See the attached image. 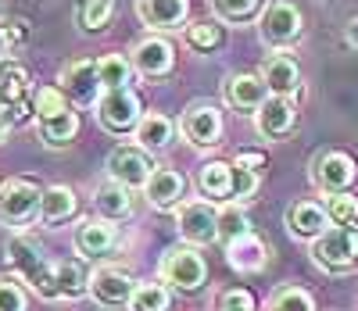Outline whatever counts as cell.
Returning <instances> with one entry per match:
<instances>
[{"label": "cell", "mask_w": 358, "mask_h": 311, "mask_svg": "<svg viewBox=\"0 0 358 311\" xmlns=\"http://www.w3.org/2000/svg\"><path fill=\"white\" fill-rule=\"evenodd\" d=\"M129 72H133V65L122 54H108V57L97 61V82H101V89H122L129 82Z\"/></svg>", "instance_id": "obj_29"}, {"label": "cell", "mask_w": 358, "mask_h": 311, "mask_svg": "<svg viewBox=\"0 0 358 311\" xmlns=\"http://www.w3.org/2000/svg\"><path fill=\"white\" fill-rule=\"evenodd\" d=\"M197 186L204 197H219V201H229L233 197V165L226 161H208L197 175Z\"/></svg>", "instance_id": "obj_22"}, {"label": "cell", "mask_w": 358, "mask_h": 311, "mask_svg": "<svg viewBox=\"0 0 358 311\" xmlns=\"http://www.w3.org/2000/svg\"><path fill=\"white\" fill-rule=\"evenodd\" d=\"M268 97H273V93L262 82V75H233L229 86H226V101L241 111H258Z\"/></svg>", "instance_id": "obj_19"}, {"label": "cell", "mask_w": 358, "mask_h": 311, "mask_svg": "<svg viewBox=\"0 0 358 311\" xmlns=\"http://www.w3.org/2000/svg\"><path fill=\"white\" fill-rule=\"evenodd\" d=\"M172 61H176V50H172V43L162 40V36L140 40L136 50H133V68H136L140 75H151V79L165 75V72L172 68Z\"/></svg>", "instance_id": "obj_12"}, {"label": "cell", "mask_w": 358, "mask_h": 311, "mask_svg": "<svg viewBox=\"0 0 358 311\" xmlns=\"http://www.w3.org/2000/svg\"><path fill=\"white\" fill-rule=\"evenodd\" d=\"M265 258H268L265 254V243L255 233H248V236L229 243V265L236 272H258V268H265Z\"/></svg>", "instance_id": "obj_21"}, {"label": "cell", "mask_w": 358, "mask_h": 311, "mask_svg": "<svg viewBox=\"0 0 358 311\" xmlns=\"http://www.w3.org/2000/svg\"><path fill=\"white\" fill-rule=\"evenodd\" d=\"M140 97L122 86V89H104V97H97V122L108 133H129L140 126Z\"/></svg>", "instance_id": "obj_3"}, {"label": "cell", "mask_w": 358, "mask_h": 311, "mask_svg": "<svg viewBox=\"0 0 358 311\" xmlns=\"http://www.w3.org/2000/svg\"><path fill=\"white\" fill-rule=\"evenodd\" d=\"M236 165H241V168H251V172H258V168L265 165V154H262V150H241V154H236Z\"/></svg>", "instance_id": "obj_41"}, {"label": "cell", "mask_w": 358, "mask_h": 311, "mask_svg": "<svg viewBox=\"0 0 358 311\" xmlns=\"http://www.w3.org/2000/svg\"><path fill=\"white\" fill-rule=\"evenodd\" d=\"M162 279L169 287H176V290L194 294V290L204 287L208 265H204V258L194 251V247H172V251L162 258Z\"/></svg>", "instance_id": "obj_2"}, {"label": "cell", "mask_w": 358, "mask_h": 311, "mask_svg": "<svg viewBox=\"0 0 358 311\" xmlns=\"http://www.w3.org/2000/svg\"><path fill=\"white\" fill-rule=\"evenodd\" d=\"M326 219H330V226L351 229V222L358 219V201L351 194H330V201H326Z\"/></svg>", "instance_id": "obj_32"}, {"label": "cell", "mask_w": 358, "mask_h": 311, "mask_svg": "<svg viewBox=\"0 0 358 311\" xmlns=\"http://www.w3.org/2000/svg\"><path fill=\"white\" fill-rule=\"evenodd\" d=\"M62 111H69V97L57 86H43L36 93V118H54Z\"/></svg>", "instance_id": "obj_36"}, {"label": "cell", "mask_w": 358, "mask_h": 311, "mask_svg": "<svg viewBox=\"0 0 358 311\" xmlns=\"http://www.w3.org/2000/svg\"><path fill=\"white\" fill-rule=\"evenodd\" d=\"M262 82L268 86V93H273V97H287V93H294L297 82H301L297 61L287 57V54H273V57L262 65Z\"/></svg>", "instance_id": "obj_16"}, {"label": "cell", "mask_w": 358, "mask_h": 311, "mask_svg": "<svg viewBox=\"0 0 358 311\" xmlns=\"http://www.w3.org/2000/svg\"><path fill=\"white\" fill-rule=\"evenodd\" d=\"M312 261L326 272H341L355 265V229H326L322 236L312 240Z\"/></svg>", "instance_id": "obj_5"}, {"label": "cell", "mask_w": 358, "mask_h": 311, "mask_svg": "<svg viewBox=\"0 0 358 311\" xmlns=\"http://www.w3.org/2000/svg\"><path fill=\"white\" fill-rule=\"evenodd\" d=\"M258 33H262L265 43L283 47L301 33V11H297L294 4H287V0H276V4L265 8V15L258 22Z\"/></svg>", "instance_id": "obj_9"}, {"label": "cell", "mask_w": 358, "mask_h": 311, "mask_svg": "<svg viewBox=\"0 0 358 311\" xmlns=\"http://www.w3.org/2000/svg\"><path fill=\"white\" fill-rule=\"evenodd\" d=\"M115 15V4L111 0H83L79 8V25L86 29V33H97V29H104Z\"/></svg>", "instance_id": "obj_33"}, {"label": "cell", "mask_w": 358, "mask_h": 311, "mask_svg": "<svg viewBox=\"0 0 358 311\" xmlns=\"http://www.w3.org/2000/svg\"><path fill=\"white\" fill-rule=\"evenodd\" d=\"M8 261L15 265V272H18V279L22 283H29L43 301H54L57 297V287H54V265H47L43 261V254L36 251L29 240H22V236H15V240H8Z\"/></svg>", "instance_id": "obj_1"}, {"label": "cell", "mask_w": 358, "mask_h": 311, "mask_svg": "<svg viewBox=\"0 0 358 311\" xmlns=\"http://www.w3.org/2000/svg\"><path fill=\"white\" fill-rule=\"evenodd\" d=\"M136 147H143V150H162V147H169L172 143V122L165 118V115H158V111H151V115H143L140 118V126H136Z\"/></svg>", "instance_id": "obj_24"}, {"label": "cell", "mask_w": 358, "mask_h": 311, "mask_svg": "<svg viewBox=\"0 0 358 311\" xmlns=\"http://www.w3.org/2000/svg\"><path fill=\"white\" fill-rule=\"evenodd\" d=\"M25 82H29V75H25L22 65H15V61H8V57L0 61V111L18 108L22 93H25Z\"/></svg>", "instance_id": "obj_26"}, {"label": "cell", "mask_w": 358, "mask_h": 311, "mask_svg": "<svg viewBox=\"0 0 358 311\" xmlns=\"http://www.w3.org/2000/svg\"><path fill=\"white\" fill-rule=\"evenodd\" d=\"M86 283H90V279L83 275V265H79V261H57V265H54V287H57V297L76 301V297L86 294Z\"/></svg>", "instance_id": "obj_28"}, {"label": "cell", "mask_w": 358, "mask_h": 311, "mask_svg": "<svg viewBox=\"0 0 358 311\" xmlns=\"http://www.w3.org/2000/svg\"><path fill=\"white\" fill-rule=\"evenodd\" d=\"M355 258H358V229H355Z\"/></svg>", "instance_id": "obj_44"}, {"label": "cell", "mask_w": 358, "mask_h": 311, "mask_svg": "<svg viewBox=\"0 0 358 311\" xmlns=\"http://www.w3.org/2000/svg\"><path fill=\"white\" fill-rule=\"evenodd\" d=\"M129 308L133 311H169L172 308V294L162 283H140L133 290V297H129Z\"/></svg>", "instance_id": "obj_30"}, {"label": "cell", "mask_w": 358, "mask_h": 311, "mask_svg": "<svg viewBox=\"0 0 358 311\" xmlns=\"http://www.w3.org/2000/svg\"><path fill=\"white\" fill-rule=\"evenodd\" d=\"M183 136L194 143V147H215L219 136H222V115L219 108L212 104H194L183 111V122H179Z\"/></svg>", "instance_id": "obj_10"}, {"label": "cell", "mask_w": 358, "mask_h": 311, "mask_svg": "<svg viewBox=\"0 0 358 311\" xmlns=\"http://www.w3.org/2000/svg\"><path fill=\"white\" fill-rule=\"evenodd\" d=\"M219 311H255V297L248 290H226L219 297Z\"/></svg>", "instance_id": "obj_40"}, {"label": "cell", "mask_w": 358, "mask_h": 311, "mask_svg": "<svg viewBox=\"0 0 358 311\" xmlns=\"http://www.w3.org/2000/svg\"><path fill=\"white\" fill-rule=\"evenodd\" d=\"M0 311H25L22 279H15V275H0Z\"/></svg>", "instance_id": "obj_38"}, {"label": "cell", "mask_w": 358, "mask_h": 311, "mask_svg": "<svg viewBox=\"0 0 358 311\" xmlns=\"http://www.w3.org/2000/svg\"><path fill=\"white\" fill-rule=\"evenodd\" d=\"M348 43L358 50V18H351V25H348Z\"/></svg>", "instance_id": "obj_42"}, {"label": "cell", "mask_w": 358, "mask_h": 311, "mask_svg": "<svg viewBox=\"0 0 358 311\" xmlns=\"http://www.w3.org/2000/svg\"><path fill=\"white\" fill-rule=\"evenodd\" d=\"M255 126H258V133L268 136V140L290 133V126H294V104H290L287 97H268V101L255 111Z\"/></svg>", "instance_id": "obj_17"}, {"label": "cell", "mask_w": 358, "mask_h": 311, "mask_svg": "<svg viewBox=\"0 0 358 311\" xmlns=\"http://www.w3.org/2000/svg\"><path fill=\"white\" fill-rule=\"evenodd\" d=\"M287 226L294 236L301 240H315L326 233V226H330V219H326V208L315 204V201H297L290 211H287Z\"/></svg>", "instance_id": "obj_18"}, {"label": "cell", "mask_w": 358, "mask_h": 311, "mask_svg": "<svg viewBox=\"0 0 358 311\" xmlns=\"http://www.w3.org/2000/svg\"><path fill=\"white\" fill-rule=\"evenodd\" d=\"M187 43L194 50H215L222 43V25H215V22H194L187 29Z\"/></svg>", "instance_id": "obj_35"}, {"label": "cell", "mask_w": 358, "mask_h": 311, "mask_svg": "<svg viewBox=\"0 0 358 311\" xmlns=\"http://www.w3.org/2000/svg\"><path fill=\"white\" fill-rule=\"evenodd\" d=\"M36 129H40V136H43L50 147H65V143H72V136L79 133V115L69 108V111L54 115V118H36Z\"/></svg>", "instance_id": "obj_23"}, {"label": "cell", "mask_w": 358, "mask_h": 311, "mask_svg": "<svg viewBox=\"0 0 358 311\" xmlns=\"http://www.w3.org/2000/svg\"><path fill=\"white\" fill-rule=\"evenodd\" d=\"M262 0H212V11L226 22H244L258 11Z\"/></svg>", "instance_id": "obj_37"}, {"label": "cell", "mask_w": 358, "mask_h": 311, "mask_svg": "<svg viewBox=\"0 0 358 311\" xmlns=\"http://www.w3.org/2000/svg\"><path fill=\"white\" fill-rule=\"evenodd\" d=\"M143 194L151 201V208L169 211V208L179 204V197H183V175L172 172V168H155L151 179L143 182Z\"/></svg>", "instance_id": "obj_15"}, {"label": "cell", "mask_w": 358, "mask_h": 311, "mask_svg": "<svg viewBox=\"0 0 358 311\" xmlns=\"http://www.w3.org/2000/svg\"><path fill=\"white\" fill-rule=\"evenodd\" d=\"M40 186L29 179H8L0 182V222L25 226L33 215H40Z\"/></svg>", "instance_id": "obj_4"}, {"label": "cell", "mask_w": 358, "mask_h": 311, "mask_svg": "<svg viewBox=\"0 0 358 311\" xmlns=\"http://www.w3.org/2000/svg\"><path fill=\"white\" fill-rule=\"evenodd\" d=\"M251 233V222H248V215H244V208H236V204H226L222 211H219V240L229 247L233 240H241V236H248Z\"/></svg>", "instance_id": "obj_31"}, {"label": "cell", "mask_w": 358, "mask_h": 311, "mask_svg": "<svg viewBox=\"0 0 358 311\" xmlns=\"http://www.w3.org/2000/svg\"><path fill=\"white\" fill-rule=\"evenodd\" d=\"M258 190V172H251V168H241L233 161V197L229 201H244V197H251Z\"/></svg>", "instance_id": "obj_39"}, {"label": "cell", "mask_w": 358, "mask_h": 311, "mask_svg": "<svg viewBox=\"0 0 358 311\" xmlns=\"http://www.w3.org/2000/svg\"><path fill=\"white\" fill-rule=\"evenodd\" d=\"M268 311H315V301L312 294H305L301 287H283L273 294L268 301Z\"/></svg>", "instance_id": "obj_34"}, {"label": "cell", "mask_w": 358, "mask_h": 311, "mask_svg": "<svg viewBox=\"0 0 358 311\" xmlns=\"http://www.w3.org/2000/svg\"><path fill=\"white\" fill-rule=\"evenodd\" d=\"M315 182L326 194H348V186L355 182V161L341 150L322 154L319 165H315Z\"/></svg>", "instance_id": "obj_13"}, {"label": "cell", "mask_w": 358, "mask_h": 311, "mask_svg": "<svg viewBox=\"0 0 358 311\" xmlns=\"http://www.w3.org/2000/svg\"><path fill=\"white\" fill-rule=\"evenodd\" d=\"M115 240H118V229L108 219H90V222H83L76 229V247H79V254H86V258L108 254L115 247Z\"/></svg>", "instance_id": "obj_14"}, {"label": "cell", "mask_w": 358, "mask_h": 311, "mask_svg": "<svg viewBox=\"0 0 358 311\" xmlns=\"http://www.w3.org/2000/svg\"><path fill=\"white\" fill-rule=\"evenodd\" d=\"M97 211L104 215L108 222L126 219V215L133 211V197H129V190H126V186H118V182L101 186V190H97Z\"/></svg>", "instance_id": "obj_27"}, {"label": "cell", "mask_w": 358, "mask_h": 311, "mask_svg": "<svg viewBox=\"0 0 358 311\" xmlns=\"http://www.w3.org/2000/svg\"><path fill=\"white\" fill-rule=\"evenodd\" d=\"M179 222V236L194 247H204V243H215L219 240V211L208 204V201H190L179 208L176 215Z\"/></svg>", "instance_id": "obj_6"}, {"label": "cell", "mask_w": 358, "mask_h": 311, "mask_svg": "<svg viewBox=\"0 0 358 311\" xmlns=\"http://www.w3.org/2000/svg\"><path fill=\"white\" fill-rule=\"evenodd\" d=\"M136 283H133V275L122 272V268H97L94 275H90V283H86V294L94 297L97 304L104 308H122L129 304Z\"/></svg>", "instance_id": "obj_8"}, {"label": "cell", "mask_w": 358, "mask_h": 311, "mask_svg": "<svg viewBox=\"0 0 358 311\" xmlns=\"http://www.w3.org/2000/svg\"><path fill=\"white\" fill-rule=\"evenodd\" d=\"M76 211V194L69 186H50V190L40 194V219L43 222H65L69 215Z\"/></svg>", "instance_id": "obj_25"}, {"label": "cell", "mask_w": 358, "mask_h": 311, "mask_svg": "<svg viewBox=\"0 0 358 311\" xmlns=\"http://www.w3.org/2000/svg\"><path fill=\"white\" fill-rule=\"evenodd\" d=\"M155 165L151 158H147L143 147H115L111 158H108V175L111 182L126 186V190H133V186H143L147 179H151Z\"/></svg>", "instance_id": "obj_7"}, {"label": "cell", "mask_w": 358, "mask_h": 311, "mask_svg": "<svg viewBox=\"0 0 358 311\" xmlns=\"http://www.w3.org/2000/svg\"><path fill=\"white\" fill-rule=\"evenodd\" d=\"M136 15L151 29H172L187 18V0H136Z\"/></svg>", "instance_id": "obj_20"}, {"label": "cell", "mask_w": 358, "mask_h": 311, "mask_svg": "<svg viewBox=\"0 0 358 311\" xmlns=\"http://www.w3.org/2000/svg\"><path fill=\"white\" fill-rule=\"evenodd\" d=\"M62 93L72 97L76 104H94L101 82H97V61H76L62 72Z\"/></svg>", "instance_id": "obj_11"}, {"label": "cell", "mask_w": 358, "mask_h": 311, "mask_svg": "<svg viewBox=\"0 0 358 311\" xmlns=\"http://www.w3.org/2000/svg\"><path fill=\"white\" fill-rule=\"evenodd\" d=\"M11 122H18V115H4V111H0V136L8 133V126H11Z\"/></svg>", "instance_id": "obj_43"}]
</instances>
